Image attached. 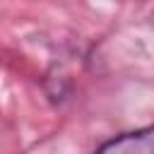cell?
<instances>
[{
	"label": "cell",
	"instance_id": "obj_1",
	"mask_svg": "<svg viewBox=\"0 0 154 154\" xmlns=\"http://www.w3.org/2000/svg\"><path fill=\"white\" fill-rule=\"evenodd\" d=\"M91 154H154V125L120 132L101 142Z\"/></svg>",
	"mask_w": 154,
	"mask_h": 154
}]
</instances>
